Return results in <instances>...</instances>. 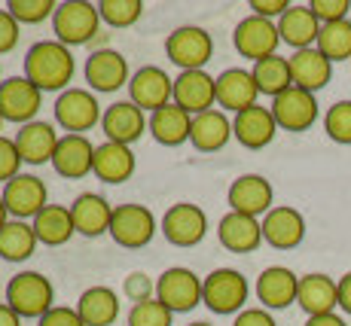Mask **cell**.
Segmentation results:
<instances>
[{
	"label": "cell",
	"instance_id": "cell-11",
	"mask_svg": "<svg viewBox=\"0 0 351 326\" xmlns=\"http://www.w3.org/2000/svg\"><path fill=\"white\" fill-rule=\"evenodd\" d=\"M159 229L165 235V241H171L174 247H195L208 235V216L193 201H178V205L165 210Z\"/></svg>",
	"mask_w": 351,
	"mask_h": 326
},
{
	"label": "cell",
	"instance_id": "cell-48",
	"mask_svg": "<svg viewBox=\"0 0 351 326\" xmlns=\"http://www.w3.org/2000/svg\"><path fill=\"white\" fill-rule=\"evenodd\" d=\"M232 326H278V323H275V317L266 308H245L235 317Z\"/></svg>",
	"mask_w": 351,
	"mask_h": 326
},
{
	"label": "cell",
	"instance_id": "cell-43",
	"mask_svg": "<svg viewBox=\"0 0 351 326\" xmlns=\"http://www.w3.org/2000/svg\"><path fill=\"white\" fill-rule=\"evenodd\" d=\"M308 10L315 12L321 25H330V22H342L348 18V10H351V0H312Z\"/></svg>",
	"mask_w": 351,
	"mask_h": 326
},
{
	"label": "cell",
	"instance_id": "cell-40",
	"mask_svg": "<svg viewBox=\"0 0 351 326\" xmlns=\"http://www.w3.org/2000/svg\"><path fill=\"white\" fill-rule=\"evenodd\" d=\"M6 10H10V16L16 18L19 25H37V22H43V18L56 16L58 3H52V0H10Z\"/></svg>",
	"mask_w": 351,
	"mask_h": 326
},
{
	"label": "cell",
	"instance_id": "cell-39",
	"mask_svg": "<svg viewBox=\"0 0 351 326\" xmlns=\"http://www.w3.org/2000/svg\"><path fill=\"white\" fill-rule=\"evenodd\" d=\"M324 131L330 140L342 147H351V101H336L327 113H324Z\"/></svg>",
	"mask_w": 351,
	"mask_h": 326
},
{
	"label": "cell",
	"instance_id": "cell-25",
	"mask_svg": "<svg viewBox=\"0 0 351 326\" xmlns=\"http://www.w3.org/2000/svg\"><path fill=\"white\" fill-rule=\"evenodd\" d=\"M217 238L229 253H254L263 244V223L256 216L229 210L217 223Z\"/></svg>",
	"mask_w": 351,
	"mask_h": 326
},
{
	"label": "cell",
	"instance_id": "cell-38",
	"mask_svg": "<svg viewBox=\"0 0 351 326\" xmlns=\"http://www.w3.org/2000/svg\"><path fill=\"white\" fill-rule=\"evenodd\" d=\"M98 16L110 28H132L144 16V3L141 0H98Z\"/></svg>",
	"mask_w": 351,
	"mask_h": 326
},
{
	"label": "cell",
	"instance_id": "cell-34",
	"mask_svg": "<svg viewBox=\"0 0 351 326\" xmlns=\"http://www.w3.org/2000/svg\"><path fill=\"white\" fill-rule=\"evenodd\" d=\"M190 128L193 116L186 110H180L178 104H168L162 110L150 113V134L162 147H180L184 140H190Z\"/></svg>",
	"mask_w": 351,
	"mask_h": 326
},
{
	"label": "cell",
	"instance_id": "cell-6",
	"mask_svg": "<svg viewBox=\"0 0 351 326\" xmlns=\"http://www.w3.org/2000/svg\"><path fill=\"white\" fill-rule=\"evenodd\" d=\"M107 235H110L119 247L141 250L153 241V235H156V216H153V210L144 208V205H117L113 208L110 232Z\"/></svg>",
	"mask_w": 351,
	"mask_h": 326
},
{
	"label": "cell",
	"instance_id": "cell-54",
	"mask_svg": "<svg viewBox=\"0 0 351 326\" xmlns=\"http://www.w3.org/2000/svg\"><path fill=\"white\" fill-rule=\"evenodd\" d=\"M0 128H3V116H0Z\"/></svg>",
	"mask_w": 351,
	"mask_h": 326
},
{
	"label": "cell",
	"instance_id": "cell-45",
	"mask_svg": "<svg viewBox=\"0 0 351 326\" xmlns=\"http://www.w3.org/2000/svg\"><path fill=\"white\" fill-rule=\"evenodd\" d=\"M19 37H22V25L10 16V10H0V55L16 49Z\"/></svg>",
	"mask_w": 351,
	"mask_h": 326
},
{
	"label": "cell",
	"instance_id": "cell-27",
	"mask_svg": "<svg viewBox=\"0 0 351 326\" xmlns=\"http://www.w3.org/2000/svg\"><path fill=\"white\" fill-rule=\"evenodd\" d=\"M71 216H73V226H77V235L98 238V235L110 232L113 205L98 192H83V195L73 199Z\"/></svg>",
	"mask_w": 351,
	"mask_h": 326
},
{
	"label": "cell",
	"instance_id": "cell-23",
	"mask_svg": "<svg viewBox=\"0 0 351 326\" xmlns=\"http://www.w3.org/2000/svg\"><path fill=\"white\" fill-rule=\"evenodd\" d=\"M92 165H95V147L86 134H64L56 147V155H52V168H56L62 177L67 180H80L86 174H92Z\"/></svg>",
	"mask_w": 351,
	"mask_h": 326
},
{
	"label": "cell",
	"instance_id": "cell-14",
	"mask_svg": "<svg viewBox=\"0 0 351 326\" xmlns=\"http://www.w3.org/2000/svg\"><path fill=\"white\" fill-rule=\"evenodd\" d=\"M180 110H186L190 116L214 110L217 104V77L205 71H180L174 77V101Z\"/></svg>",
	"mask_w": 351,
	"mask_h": 326
},
{
	"label": "cell",
	"instance_id": "cell-36",
	"mask_svg": "<svg viewBox=\"0 0 351 326\" xmlns=\"http://www.w3.org/2000/svg\"><path fill=\"white\" fill-rule=\"evenodd\" d=\"M254 83L260 95H269V98H278L281 92H287L293 86V73H290V58L281 55H269L263 61H256L251 67Z\"/></svg>",
	"mask_w": 351,
	"mask_h": 326
},
{
	"label": "cell",
	"instance_id": "cell-7",
	"mask_svg": "<svg viewBox=\"0 0 351 326\" xmlns=\"http://www.w3.org/2000/svg\"><path fill=\"white\" fill-rule=\"evenodd\" d=\"M56 122L67 134H83L101 122V104L92 89H64L56 98Z\"/></svg>",
	"mask_w": 351,
	"mask_h": 326
},
{
	"label": "cell",
	"instance_id": "cell-30",
	"mask_svg": "<svg viewBox=\"0 0 351 326\" xmlns=\"http://www.w3.org/2000/svg\"><path fill=\"white\" fill-rule=\"evenodd\" d=\"M134 165H138V162H134L132 147L104 140V144L95 147V165H92V174H95L101 183H113V186H119V183L132 180Z\"/></svg>",
	"mask_w": 351,
	"mask_h": 326
},
{
	"label": "cell",
	"instance_id": "cell-31",
	"mask_svg": "<svg viewBox=\"0 0 351 326\" xmlns=\"http://www.w3.org/2000/svg\"><path fill=\"white\" fill-rule=\"evenodd\" d=\"M232 138V119L223 110H208L193 116V128H190V144L199 153H217L223 149Z\"/></svg>",
	"mask_w": 351,
	"mask_h": 326
},
{
	"label": "cell",
	"instance_id": "cell-24",
	"mask_svg": "<svg viewBox=\"0 0 351 326\" xmlns=\"http://www.w3.org/2000/svg\"><path fill=\"white\" fill-rule=\"evenodd\" d=\"M275 134H278V122H275L272 110L263 104H256L245 113H235V119H232V138L247 149L269 147L275 140Z\"/></svg>",
	"mask_w": 351,
	"mask_h": 326
},
{
	"label": "cell",
	"instance_id": "cell-35",
	"mask_svg": "<svg viewBox=\"0 0 351 326\" xmlns=\"http://www.w3.org/2000/svg\"><path fill=\"white\" fill-rule=\"evenodd\" d=\"M37 235H34V226L25 220H10L3 229H0V260L6 262H25L34 256L37 250Z\"/></svg>",
	"mask_w": 351,
	"mask_h": 326
},
{
	"label": "cell",
	"instance_id": "cell-44",
	"mask_svg": "<svg viewBox=\"0 0 351 326\" xmlns=\"http://www.w3.org/2000/svg\"><path fill=\"white\" fill-rule=\"evenodd\" d=\"M19 168H22V155H19L16 140L0 134V180L10 183L12 177H19V174H22Z\"/></svg>",
	"mask_w": 351,
	"mask_h": 326
},
{
	"label": "cell",
	"instance_id": "cell-41",
	"mask_svg": "<svg viewBox=\"0 0 351 326\" xmlns=\"http://www.w3.org/2000/svg\"><path fill=\"white\" fill-rule=\"evenodd\" d=\"M128 326H171V311L159 299H147V302L132 305Z\"/></svg>",
	"mask_w": 351,
	"mask_h": 326
},
{
	"label": "cell",
	"instance_id": "cell-4",
	"mask_svg": "<svg viewBox=\"0 0 351 326\" xmlns=\"http://www.w3.org/2000/svg\"><path fill=\"white\" fill-rule=\"evenodd\" d=\"M98 25H101L98 3H86V0H64V3H58L56 16H52L56 40L64 43L67 49L89 43L98 34Z\"/></svg>",
	"mask_w": 351,
	"mask_h": 326
},
{
	"label": "cell",
	"instance_id": "cell-26",
	"mask_svg": "<svg viewBox=\"0 0 351 326\" xmlns=\"http://www.w3.org/2000/svg\"><path fill=\"white\" fill-rule=\"evenodd\" d=\"M290 73H293V86L302 92L318 95L324 86L333 79V61L324 52H318V46L312 49H300L290 55Z\"/></svg>",
	"mask_w": 351,
	"mask_h": 326
},
{
	"label": "cell",
	"instance_id": "cell-50",
	"mask_svg": "<svg viewBox=\"0 0 351 326\" xmlns=\"http://www.w3.org/2000/svg\"><path fill=\"white\" fill-rule=\"evenodd\" d=\"M306 326H348V323H346V321H342V317H339V314H336V311H333V314L308 317V321H306Z\"/></svg>",
	"mask_w": 351,
	"mask_h": 326
},
{
	"label": "cell",
	"instance_id": "cell-51",
	"mask_svg": "<svg viewBox=\"0 0 351 326\" xmlns=\"http://www.w3.org/2000/svg\"><path fill=\"white\" fill-rule=\"evenodd\" d=\"M0 326H22V317H19L6 302H0Z\"/></svg>",
	"mask_w": 351,
	"mask_h": 326
},
{
	"label": "cell",
	"instance_id": "cell-49",
	"mask_svg": "<svg viewBox=\"0 0 351 326\" xmlns=\"http://www.w3.org/2000/svg\"><path fill=\"white\" fill-rule=\"evenodd\" d=\"M339 308L346 311V314H351V271H346V275L339 277Z\"/></svg>",
	"mask_w": 351,
	"mask_h": 326
},
{
	"label": "cell",
	"instance_id": "cell-52",
	"mask_svg": "<svg viewBox=\"0 0 351 326\" xmlns=\"http://www.w3.org/2000/svg\"><path fill=\"white\" fill-rule=\"evenodd\" d=\"M12 216H10V210H6V205H3V199H0V229L6 226V223H10Z\"/></svg>",
	"mask_w": 351,
	"mask_h": 326
},
{
	"label": "cell",
	"instance_id": "cell-22",
	"mask_svg": "<svg viewBox=\"0 0 351 326\" xmlns=\"http://www.w3.org/2000/svg\"><path fill=\"white\" fill-rule=\"evenodd\" d=\"M300 290V275H293L287 266H269L256 277V299L266 311H281L296 302Z\"/></svg>",
	"mask_w": 351,
	"mask_h": 326
},
{
	"label": "cell",
	"instance_id": "cell-37",
	"mask_svg": "<svg viewBox=\"0 0 351 326\" xmlns=\"http://www.w3.org/2000/svg\"><path fill=\"white\" fill-rule=\"evenodd\" d=\"M318 52H324L330 61H351V18H342V22H330L321 25L318 34Z\"/></svg>",
	"mask_w": 351,
	"mask_h": 326
},
{
	"label": "cell",
	"instance_id": "cell-21",
	"mask_svg": "<svg viewBox=\"0 0 351 326\" xmlns=\"http://www.w3.org/2000/svg\"><path fill=\"white\" fill-rule=\"evenodd\" d=\"M296 305L306 311L308 317L333 314L339 308V281H333L330 275H302L300 290H296Z\"/></svg>",
	"mask_w": 351,
	"mask_h": 326
},
{
	"label": "cell",
	"instance_id": "cell-29",
	"mask_svg": "<svg viewBox=\"0 0 351 326\" xmlns=\"http://www.w3.org/2000/svg\"><path fill=\"white\" fill-rule=\"evenodd\" d=\"M278 34H281V43L293 46V52L312 49V46L318 43L321 22L315 18V12L308 10V3H293L285 16L278 18Z\"/></svg>",
	"mask_w": 351,
	"mask_h": 326
},
{
	"label": "cell",
	"instance_id": "cell-28",
	"mask_svg": "<svg viewBox=\"0 0 351 326\" xmlns=\"http://www.w3.org/2000/svg\"><path fill=\"white\" fill-rule=\"evenodd\" d=\"M12 140H16L22 162H28V165H43V162H52L56 147H58L62 138L56 134V128H52L49 122L34 119V122H28V125L19 128V134Z\"/></svg>",
	"mask_w": 351,
	"mask_h": 326
},
{
	"label": "cell",
	"instance_id": "cell-2",
	"mask_svg": "<svg viewBox=\"0 0 351 326\" xmlns=\"http://www.w3.org/2000/svg\"><path fill=\"white\" fill-rule=\"evenodd\" d=\"M56 290L52 281L40 271H19L10 284H6V305L16 311L19 317H34L40 321L43 314H49L56 308Z\"/></svg>",
	"mask_w": 351,
	"mask_h": 326
},
{
	"label": "cell",
	"instance_id": "cell-32",
	"mask_svg": "<svg viewBox=\"0 0 351 326\" xmlns=\"http://www.w3.org/2000/svg\"><path fill=\"white\" fill-rule=\"evenodd\" d=\"M31 226H34L37 241L46 244V247H62V244H67L73 235H77L71 208H64V205H46L31 220Z\"/></svg>",
	"mask_w": 351,
	"mask_h": 326
},
{
	"label": "cell",
	"instance_id": "cell-16",
	"mask_svg": "<svg viewBox=\"0 0 351 326\" xmlns=\"http://www.w3.org/2000/svg\"><path fill=\"white\" fill-rule=\"evenodd\" d=\"M226 201H229V210L235 214H247V216H266L275 205V189L263 174H241L239 180H232L226 192Z\"/></svg>",
	"mask_w": 351,
	"mask_h": 326
},
{
	"label": "cell",
	"instance_id": "cell-47",
	"mask_svg": "<svg viewBox=\"0 0 351 326\" xmlns=\"http://www.w3.org/2000/svg\"><path fill=\"white\" fill-rule=\"evenodd\" d=\"M290 0H251V10H254V16H260V18H281L285 12L290 10Z\"/></svg>",
	"mask_w": 351,
	"mask_h": 326
},
{
	"label": "cell",
	"instance_id": "cell-1",
	"mask_svg": "<svg viewBox=\"0 0 351 326\" xmlns=\"http://www.w3.org/2000/svg\"><path fill=\"white\" fill-rule=\"evenodd\" d=\"M73 55L58 40H40L25 55V77L40 92H64L73 79Z\"/></svg>",
	"mask_w": 351,
	"mask_h": 326
},
{
	"label": "cell",
	"instance_id": "cell-53",
	"mask_svg": "<svg viewBox=\"0 0 351 326\" xmlns=\"http://www.w3.org/2000/svg\"><path fill=\"white\" fill-rule=\"evenodd\" d=\"M190 326H211V323H205V321H199V323H190Z\"/></svg>",
	"mask_w": 351,
	"mask_h": 326
},
{
	"label": "cell",
	"instance_id": "cell-17",
	"mask_svg": "<svg viewBox=\"0 0 351 326\" xmlns=\"http://www.w3.org/2000/svg\"><path fill=\"white\" fill-rule=\"evenodd\" d=\"M260 89L254 83L251 71H241V67H226L217 77V110L223 113H245L256 107Z\"/></svg>",
	"mask_w": 351,
	"mask_h": 326
},
{
	"label": "cell",
	"instance_id": "cell-15",
	"mask_svg": "<svg viewBox=\"0 0 351 326\" xmlns=\"http://www.w3.org/2000/svg\"><path fill=\"white\" fill-rule=\"evenodd\" d=\"M269 110H272L278 128H285V131H308L318 122V98L312 92H302L296 86H290L287 92L272 98Z\"/></svg>",
	"mask_w": 351,
	"mask_h": 326
},
{
	"label": "cell",
	"instance_id": "cell-10",
	"mask_svg": "<svg viewBox=\"0 0 351 326\" xmlns=\"http://www.w3.org/2000/svg\"><path fill=\"white\" fill-rule=\"evenodd\" d=\"M232 43L239 49L241 58H251L254 64L269 55H278V43H281V34H278V22H269V18H260V16H247L235 25V34H232Z\"/></svg>",
	"mask_w": 351,
	"mask_h": 326
},
{
	"label": "cell",
	"instance_id": "cell-46",
	"mask_svg": "<svg viewBox=\"0 0 351 326\" xmlns=\"http://www.w3.org/2000/svg\"><path fill=\"white\" fill-rule=\"evenodd\" d=\"M37 326H86V323L80 321L77 308H58V305H56L49 314L40 317Z\"/></svg>",
	"mask_w": 351,
	"mask_h": 326
},
{
	"label": "cell",
	"instance_id": "cell-55",
	"mask_svg": "<svg viewBox=\"0 0 351 326\" xmlns=\"http://www.w3.org/2000/svg\"><path fill=\"white\" fill-rule=\"evenodd\" d=\"M0 83H3V79H0Z\"/></svg>",
	"mask_w": 351,
	"mask_h": 326
},
{
	"label": "cell",
	"instance_id": "cell-42",
	"mask_svg": "<svg viewBox=\"0 0 351 326\" xmlns=\"http://www.w3.org/2000/svg\"><path fill=\"white\" fill-rule=\"evenodd\" d=\"M123 296L132 305L147 302V299H156V281H153L150 275H144V271H132V275L123 281Z\"/></svg>",
	"mask_w": 351,
	"mask_h": 326
},
{
	"label": "cell",
	"instance_id": "cell-19",
	"mask_svg": "<svg viewBox=\"0 0 351 326\" xmlns=\"http://www.w3.org/2000/svg\"><path fill=\"white\" fill-rule=\"evenodd\" d=\"M260 223H263V241L275 250H293L306 238V220H302V214L296 208L278 205L269 210Z\"/></svg>",
	"mask_w": 351,
	"mask_h": 326
},
{
	"label": "cell",
	"instance_id": "cell-20",
	"mask_svg": "<svg viewBox=\"0 0 351 326\" xmlns=\"http://www.w3.org/2000/svg\"><path fill=\"white\" fill-rule=\"evenodd\" d=\"M128 79V61L117 49H98L86 58V83L92 92H117Z\"/></svg>",
	"mask_w": 351,
	"mask_h": 326
},
{
	"label": "cell",
	"instance_id": "cell-13",
	"mask_svg": "<svg viewBox=\"0 0 351 326\" xmlns=\"http://www.w3.org/2000/svg\"><path fill=\"white\" fill-rule=\"evenodd\" d=\"M40 104H43V92L28 77H10L0 83V116L3 122L28 125L37 116Z\"/></svg>",
	"mask_w": 351,
	"mask_h": 326
},
{
	"label": "cell",
	"instance_id": "cell-3",
	"mask_svg": "<svg viewBox=\"0 0 351 326\" xmlns=\"http://www.w3.org/2000/svg\"><path fill=\"white\" fill-rule=\"evenodd\" d=\"M247 277L235 268H214L211 275L202 281V302L214 311V314H241L247 302Z\"/></svg>",
	"mask_w": 351,
	"mask_h": 326
},
{
	"label": "cell",
	"instance_id": "cell-12",
	"mask_svg": "<svg viewBox=\"0 0 351 326\" xmlns=\"http://www.w3.org/2000/svg\"><path fill=\"white\" fill-rule=\"evenodd\" d=\"M0 199H3L12 220H34L40 210L49 205V189L37 174H19L10 183H3Z\"/></svg>",
	"mask_w": 351,
	"mask_h": 326
},
{
	"label": "cell",
	"instance_id": "cell-8",
	"mask_svg": "<svg viewBox=\"0 0 351 326\" xmlns=\"http://www.w3.org/2000/svg\"><path fill=\"white\" fill-rule=\"evenodd\" d=\"M156 299L171 314L193 311L202 302V277L193 268H184V266L165 268L156 281Z\"/></svg>",
	"mask_w": 351,
	"mask_h": 326
},
{
	"label": "cell",
	"instance_id": "cell-18",
	"mask_svg": "<svg viewBox=\"0 0 351 326\" xmlns=\"http://www.w3.org/2000/svg\"><path fill=\"white\" fill-rule=\"evenodd\" d=\"M101 128H104L107 140L132 147L134 140H141V134L150 131V119H147L144 110L134 107L132 101H117V104H110L104 110V116H101Z\"/></svg>",
	"mask_w": 351,
	"mask_h": 326
},
{
	"label": "cell",
	"instance_id": "cell-5",
	"mask_svg": "<svg viewBox=\"0 0 351 326\" xmlns=\"http://www.w3.org/2000/svg\"><path fill=\"white\" fill-rule=\"evenodd\" d=\"M165 52L168 61L178 64L180 71H205V64L214 55V40L199 25H180L168 34Z\"/></svg>",
	"mask_w": 351,
	"mask_h": 326
},
{
	"label": "cell",
	"instance_id": "cell-9",
	"mask_svg": "<svg viewBox=\"0 0 351 326\" xmlns=\"http://www.w3.org/2000/svg\"><path fill=\"white\" fill-rule=\"evenodd\" d=\"M128 101H132L134 107H141L144 113L147 110L156 113L174 101V79L156 64L141 67V71H134L132 79H128Z\"/></svg>",
	"mask_w": 351,
	"mask_h": 326
},
{
	"label": "cell",
	"instance_id": "cell-33",
	"mask_svg": "<svg viewBox=\"0 0 351 326\" xmlns=\"http://www.w3.org/2000/svg\"><path fill=\"white\" fill-rule=\"evenodd\" d=\"M77 314L86 326H113L119 317V296L110 287H89L77 299Z\"/></svg>",
	"mask_w": 351,
	"mask_h": 326
}]
</instances>
